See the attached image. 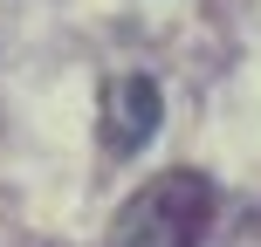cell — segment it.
<instances>
[{"instance_id": "cell-1", "label": "cell", "mask_w": 261, "mask_h": 247, "mask_svg": "<svg viewBox=\"0 0 261 247\" xmlns=\"http://www.w3.org/2000/svg\"><path fill=\"white\" fill-rule=\"evenodd\" d=\"M213 227V185L199 172H158L117 206L103 247H199Z\"/></svg>"}, {"instance_id": "cell-2", "label": "cell", "mask_w": 261, "mask_h": 247, "mask_svg": "<svg viewBox=\"0 0 261 247\" xmlns=\"http://www.w3.org/2000/svg\"><path fill=\"white\" fill-rule=\"evenodd\" d=\"M158 117H165V103H158L151 76H117L103 90V144L110 151H144L151 130H158Z\"/></svg>"}]
</instances>
